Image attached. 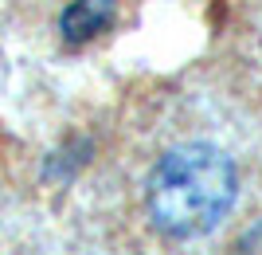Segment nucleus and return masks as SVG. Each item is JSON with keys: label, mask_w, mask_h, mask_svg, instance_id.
I'll return each instance as SVG.
<instances>
[{"label": "nucleus", "mask_w": 262, "mask_h": 255, "mask_svg": "<svg viewBox=\"0 0 262 255\" xmlns=\"http://www.w3.org/2000/svg\"><path fill=\"white\" fill-rule=\"evenodd\" d=\"M239 173L231 157L208 142L176 145L149 173L145 208L157 232L172 240L208 236L235 204Z\"/></svg>", "instance_id": "obj_1"}, {"label": "nucleus", "mask_w": 262, "mask_h": 255, "mask_svg": "<svg viewBox=\"0 0 262 255\" xmlns=\"http://www.w3.org/2000/svg\"><path fill=\"white\" fill-rule=\"evenodd\" d=\"M118 0H71V8L59 16V32L67 44H86L114 24Z\"/></svg>", "instance_id": "obj_2"}]
</instances>
